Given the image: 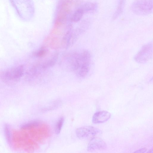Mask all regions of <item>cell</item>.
<instances>
[{
	"instance_id": "16",
	"label": "cell",
	"mask_w": 153,
	"mask_h": 153,
	"mask_svg": "<svg viewBox=\"0 0 153 153\" xmlns=\"http://www.w3.org/2000/svg\"><path fill=\"white\" fill-rule=\"evenodd\" d=\"M48 52L46 48L42 47L35 51L33 53V55L36 57L41 58L46 56Z\"/></svg>"
},
{
	"instance_id": "15",
	"label": "cell",
	"mask_w": 153,
	"mask_h": 153,
	"mask_svg": "<svg viewBox=\"0 0 153 153\" xmlns=\"http://www.w3.org/2000/svg\"><path fill=\"white\" fill-rule=\"evenodd\" d=\"M9 125L5 124L4 126V132L5 137L8 143L10 144L11 143V133L10 127Z\"/></svg>"
},
{
	"instance_id": "2",
	"label": "cell",
	"mask_w": 153,
	"mask_h": 153,
	"mask_svg": "<svg viewBox=\"0 0 153 153\" xmlns=\"http://www.w3.org/2000/svg\"><path fill=\"white\" fill-rule=\"evenodd\" d=\"M24 68L23 65H19L9 68L3 71L1 77L5 83L10 85L16 84L24 74Z\"/></svg>"
},
{
	"instance_id": "8",
	"label": "cell",
	"mask_w": 153,
	"mask_h": 153,
	"mask_svg": "<svg viewBox=\"0 0 153 153\" xmlns=\"http://www.w3.org/2000/svg\"><path fill=\"white\" fill-rule=\"evenodd\" d=\"M106 148V144L102 140L98 137H94L91 139L89 142L88 150L92 151L101 150L105 149Z\"/></svg>"
},
{
	"instance_id": "11",
	"label": "cell",
	"mask_w": 153,
	"mask_h": 153,
	"mask_svg": "<svg viewBox=\"0 0 153 153\" xmlns=\"http://www.w3.org/2000/svg\"><path fill=\"white\" fill-rule=\"evenodd\" d=\"M58 58V54L55 53L39 65L43 70L49 68L54 65L56 62Z\"/></svg>"
},
{
	"instance_id": "3",
	"label": "cell",
	"mask_w": 153,
	"mask_h": 153,
	"mask_svg": "<svg viewBox=\"0 0 153 153\" xmlns=\"http://www.w3.org/2000/svg\"><path fill=\"white\" fill-rule=\"evenodd\" d=\"M79 53L80 65L76 73L79 77L84 78L88 75L91 70V56L90 52L86 49L82 50Z\"/></svg>"
},
{
	"instance_id": "9",
	"label": "cell",
	"mask_w": 153,
	"mask_h": 153,
	"mask_svg": "<svg viewBox=\"0 0 153 153\" xmlns=\"http://www.w3.org/2000/svg\"><path fill=\"white\" fill-rule=\"evenodd\" d=\"M111 114L109 112L105 111H100L95 113L93 115L92 121L93 123L97 124L104 123L108 120Z\"/></svg>"
},
{
	"instance_id": "5",
	"label": "cell",
	"mask_w": 153,
	"mask_h": 153,
	"mask_svg": "<svg viewBox=\"0 0 153 153\" xmlns=\"http://www.w3.org/2000/svg\"><path fill=\"white\" fill-rule=\"evenodd\" d=\"M153 44L151 41L143 45L134 56V60L139 63H146L153 56Z\"/></svg>"
},
{
	"instance_id": "14",
	"label": "cell",
	"mask_w": 153,
	"mask_h": 153,
	"mask_svg": "<svg viewBox=\"0 0 153 153\" xmlns=\"http://www.w3.org/2000/svg\"><path fill=\"white\" fill-rule=\"evenodd\" d=\"M64 121V118L63 116L60 117L58 120L56 124L55 128V132L56 134H59L60 133Z\"/></svg>"
},
{
	"instance_id": "6",
	"label": "cell",
	"mask_w": 153,
	"mask_h": 153,
	"mask_svg": "<svg viewBox=\"0 0 153 153\" xmlns=\"http://www.w3.org/2000/svg\"><path fill=\"white\" fill-rule=\"evenodd\" d=\"M101 133L99 129L90 126L80 127L77 129L76 131L77 137L82 139L92 138Z\"/></svg>"
},
{
	"instance_id": "4",
	"label": "cell",
	"mask_w": 153,
	"mask_h": 153,
	"mask_svg": "<svg viewBox=\"0 0 153 153\" xmlns=\"http://www.w3.org/2000/svg\"><path fill=\"white\" fill-rule=\"evenodd\" d=\"M153 0H136L131 4V9L136 15H149L153 11Z\"/></svg>"
},
{
	"instance_id": "12",
	"label": "cell",
	"mask_w": 153,
	"mask_h": 153,
	"mask_svg": "<svg viewBox=\"0 0 153 153\" xmlns=\"http://www.w3.org/2000/svg\"><path fill=\"white\" fill-rule=\"evenodd\" d=\"M125 3V0H118L117 7L113 16V19H116L121 15L123 11Z\"/></svg>"
},
{
	"instance_id": "1",
	"label": "cell",
	"mask_w": 153,
	"mask_h": 153,
	"mask_svg": "<svg viewBox=\"0 0 153 153\" xmlns=\"http://www.w3.org/2000/svg\"><path fill=\"white\" fill-rule=\"evenodd\" d=\"M20 18L28 21L33 18L35 8L33 0H9Z\"/></svg>"
},
{
	"instance_id": "18",
	"label": "cell",
	"mask_w": 153,
	"mask_h": 153,
	"mask_svg": "<svg viewBox=\"0 0 153 153\" xmlns=\"http://www.w3.org/2000/svg\"><path fill=\"white\" fill-rule=\"evenodd\" d=\"M146 150L147 149L146 148H142L140 149H139L138 150H137L134 152L144 153L145 152Z\"/></svg>"
},
{
	"instance_id": "7",
	"label": "cell",
	"mask_w": 153,
	"mask_h": 153,
	"mask_svg": "<svg viewBox=\"0 0 153 153\" xmlns=\"http://www.w3.org/2000/svg\"><path fill=\"white\" fill-rule=\"evenodd\" d=\"M66 65L68 70L76 72L80 64L79 52H73L68 53L65 57Z\"/></svg>"
},
{
	"instance_id": "17",
	"label": "cell",
	"mask_w": 153,
	"mask_h": 153,
	"mask_svg": "<svg viewBox=\"0 0 153 153\" xmlns=\"http://www.w3.org/2000/svg\"><path fill=\"white\" fill-rule=\"evenodd\" d=\"M39 124L38 121H32L22 125L20 128L22 129H28L35 127L38 126Z\"/></svg>"
},
{
	"instance_id": "13",
	"label": "cell",
	"mask_w": 153,
	"mask_h": 153,
	"mask_svg": "<svg viewBox=\"0 0 153 153\" xmlns=\"http://www.w3.org/2000/svg\"><path fill=\"white\" fill-rule=\"evenodd\" d=\"M84 14L82 10L79 7L73 13L71 17V21L74 22H79L81 19Z\"/></svg>"
},
{
	"instance_id": "10",
	"label": "cell",
	"mask_w": 153,
	"mask_h": 153,
	"mask_svg": "<svg viewBox=\"0 0 153 153\" xmlns=\"http://www.w3.org/2000/svg\"><path fill=\"white\" fill-rule=\"evenodd\" d=\"M84 14L94 13L98 9L97 4L95 3L87 2L81 5L79 7Z\"/></svg>"
}]
</instances>
